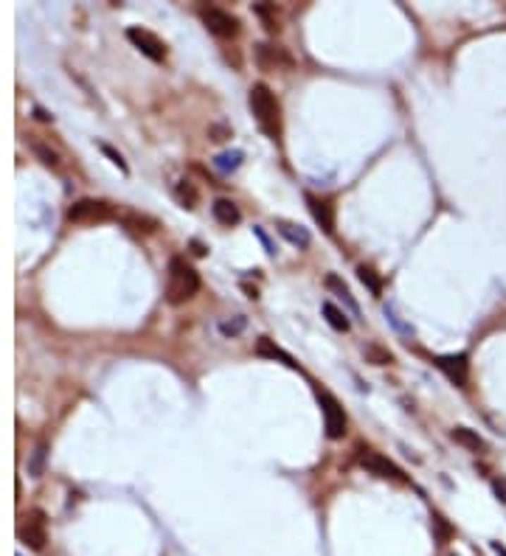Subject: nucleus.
Instances as JSON below:
<instances>
[{
	"label": "nucleus",
	"mask_w": 506,
	"mask_h": 556,
	"mask_svg": "<svg viewBox=\"0 0 506 556\" xmlns=\"http://www.w3.org/2000/svg\"><path fill=\"white\" fill-rule=\"evenodd\" d=\"M251 110L259 129L270 141H278V135H281V110H278V99L273 96V90L264 82H256L251 87Z\"/></svg>",
	"instance_id": "1"
},
{
	"label": "nucleus",
	"mask_w": 506,
	"mask_h": 556,
	"mask_svg": "<svg viewBox=\"0 0 506 556\" xmlns=\"http://www.w3.org/2000/svg\"><path fill=\"white\" fill-rule=\"evenodd\" d=\"M200 289V276L197 270L183 259V256H172L169 259V281H166V301L172 306H180L186 301H192Z\"/></svg>",
	"instance_id": "2"
},
{
	"label": "nucleus",
	"mask_w": 506,
	"mask_h": 556,
	"mask_svg": "<svg viewBox=\"0 0 506 556\" xmlns=\"http://www.w3.org/2000/svg\"><path fill=\"white\" fill-rule=\"evenodd\" d=\"M17 537L31 551H42L45 543H48V520H45V514L39 509H31L28 514H23L20 526H17Z\"/></svg>",
	"instance_id": "3"
},
{
	"label": "nucleus",
	"mask_w": 506,
	"mask_h": 556,
	"mask_svg": "<svg viewBox=\"0 0 506 556\" xmlns=\"http://www.w3.org/2000/svg\"><path fill=\"white\" fill-rule=\"evenodd\" d=\"M315 396H318L321 410H323L326 436H329V438H343V433H346V410H343V405H340L326 388H315Z\"/></svg>",
	"instance_id": "4"
},
{
	"label": "nucleus",
	"mask_w": 506,
	"mask_h": 556,
	"mask_svg": "<svg viewBox=\"0 0 506 556\" xmlns=\"http://www.w3.org/2000/svg\"><path fill=\"white\" fill-rule=\"evenodd\" d=\"M200 20L206 23V28L223 39H234L240 34V20L226 11V8H217V6H203L200 8Z\"/></svg>",
	"instance_id": "5"
},
{
	"label": "nucleus",
	"mask_w": 506,
	"mask_h": 556,
	"mask_svg": "<svg viewBox=\"0 0 506 556\" xmlns=\"http://www.w3.org/2000/svg\"><path fill=\"white\" fill-rule=\"evenodd\" d=\"M253 53H256V65H259L261 70H292V68H295V59L290 56L287 48L259 42V45L253 48Z\"/></svg>",
	"instance_id": "6"
},
{
	"label": "nucleus",
	"mask_w": 506,
	"mask_h": 556,
	"mask_svg": "<svg viewBox=\"0 0 506 556\" xmlns=\"http://www.w3.org/2000/svg\"><path fill=\"white\" fill-rule=\"evenodd\" d=\"M113 217H116V211L101 200H79L68 208L70 222H104V220H113Z\"/></svg>",
	"instance_id": "7"
},
{
	"label": "nucleus",
	"mask_w": 506,
	"mask_h": 556,
	"mask_svg": "<svg viewBox=\"0 0 506 556\" xmlns=\"http://www.w3.org/2000/svg\"><path fill=\"white\" fill-rule=\"evenodd\" d=\"M127 39H130L144 56H149L152 62H163V59H166V42L158 39L152 31L132 25V28H127Z\"/></svg>",
	"instance_id": "8"
},
{
	"label": "nucleus",
	"mask_w": 506,
	"mask_h": 556,
	"mask_svg": "<svg viewBox=\"0 0 506 556\" xmlns=\"http://www.w3.org/2000/svg\"><path fill=\"white\" fill-rule=\"evenodd\" d=\"M360 467L363 469H369L371 475H377V478H391V481H405V475H402V469L394 464V461H388L385 455H380V453H371V450H360Z\"/></svg>",
	"instance_id": "9"
},
{
	"label": "nucleus",
	"mask_w": 506,
	"mask_h": 556,
	"mask_svg": "<svg viewBox=\"0 0 506 556\" xmlns=\"http://www.w3.org/2000/svg\"><path fill=\"white\" fill-rule=\"evenodd\" d=\"M436 368L445 371V377L453 385H464L467 382V354H448V357H436Z\"/></svg>",
	"instance_id": "10"
},
{
	"label": "nucleus",
	"mask_w": 506,
	"mask_h": 556,
	"mask_svg": "<svg viewBox=\"0 0 506 556\" xmlns=\"http://www.w3.org/2000/svg\"><path fill=\"white\" fill-rule=\"evenodd\" d=\"M211 214H214V220H217L220 225H226V228H231V225H237V222L242 220V214H240L237 203H231V200H226V197L214 200V206H211Z\"/></svg>",
	"instance_id": "11"
},
{
	"label": "nucleus",
	"mask_w": 506,
	"mask_h": 556,
	"mask_svg": "<svg viewBox=\"0 0 506 556\" xmlns=\"http://www.w3.org/2000/svg\"><path fill=\"white\" fill-rule=\"evenodd\" d=\"M276 231L290 242V245H295V248H309V234H307V228H301V225H295V222H287V220H278L276 222Z\"/></svg>",
	"instance_id": "12"
},
{
	"label": "nucleus",
	"mask_w": 506,
	"mask_h": 556,
	"mask_svg": "<svg viewBox=\"0 0 506 556\" xmlns=\"http://www.w3.org/2000/svg\"><path fill=\"white\" fill-rule=\"evenodd\" d=\"M307 206H309V211H312V217H315V222L326 231V234H332L335 231V220H332V208H329V203H323V200H315L312 194H307Z\"/></svg>",
	"instance_id": "13"
},
{
	"label": "nucleus",
	"mask_w": 506,
	"mask_h": 556,
	"mask_svg": "<svg viewBox=\"0 0 506 556\" xmlns=\"http://www.w3.org/2000/svg\"><path fill=\"white\" fill-rule=\"evenodd\" d=\"M326 289H329V292H335V295H338V298H340V301L349 306V312H352L354 317H360V306H357V301L352 298L349 286H346L340 278L335 276V273H329V276H326Z\"/></svg>",
	"instance_id": "14"
},
{
	"label": "nucleus",
	"mask_w": 506,
	"mask_h": 556,
	"mask_svg": "<svg viewBox=\"0 0 506 556\" xmlns=\"http://www.w3.org/2000/svg\"><path fill=\"white\" fill-rule=\"evenodd\" d=\"M256 354H261V357H273V360H281L284 365H290V368H298L295 362H292V357L290 354H284L278 346H273V340H267V337H259V343H256Z\"/></svg>",
	"instance_id": "15"
},
{
	"label": "nucleus",
	"mask_w": 506,
	"mask_h": 556,
	"mask_svg": "<svg viewBox=\"0 0 506 556\" xmlns=\"http://www.w3.org/2000/svg\"><path fill=\"white\" fill-rule=\"evenodd\" d=\"M453 441L462 444V447H467V450H473V453L484 450V438L476 430H470V427H456L453 430Z\"/></svg>",
	"instance_id": "16"
},
{
	"label": "nucleus",
	"mask_w": 506,
	"mask_h": 556,
	"mask_svg": "<svg viewBox=\"0 0 506 556\" xmlns=\"http://www.w3.org/2000/svg\"><path fill=\"white\" fill-rule=\"evenodd\" d=\"M323 315H326V323H329L332 329H338V331H349V329H352L346 312H340L332 301H323Z\"/></svg>",
	"instance_id": "17"
},
{
	"label": "nucleus",
	"mask_w": 506,
	"mask_h": 556,
	"mask_svg": "<svg viewBox=\"0 0 506 556\" xmlns=\"http://www.w3.org/2000/svg\"><path fill=\"white\" fill-rule=\"evenodd\" d=\"M242 158H245V152H242V149L223 152V155H217V158H214V166H217L220 172H237V169H240V163H242Z\"/></svg>",
	"instance_id": "18"
},
{
	"label": "nucleus",
	"mask_w": 506,
	"mask_h": 556,
	"mask_svg": "<svg viewBox=\"0 0 506 556\" xmlns=\"http://www.w3.org/2000/svg\"><path fill=\"white\" fill-rule=\"evenodd\" d=\"M175 197H178V203L183 208H195V203H197V191H195V186L189 180H178L175 183Z\"/></svg>",
	"instance_id": "19"
},
{
	"label": "nucleus",
	"mask_w": 506,
	"mask_h": 556,
	"mask_svg": "<svg viewBox=\"0 0 506 556\" xmlns=\"http://www.w3.org/2000/svg\"><path fill=\"white\" fill-rule=\"evenodd\" d=\"M127 225H130L135 234H152V231H158V222L149 220V217H144V214H130V217H127Z\"/></svg>",
	"instance_id": "20"
},
{
	"label": "nucleus",
	"mask_w": 506,
	"mask_h": 556,
	"mask_svg": "<svg viewBox=\"0 0 506 556\" xmlns=\"http://www.w3.org/2000/svg\"><path fill=\"white\" fill-rule=\"evenodd\" d=\"M357 276H360V281H363V284H366V286H369L374 295H380V292H383V281L374 276V270H371V267L360 265V267H357Z\"/></svg>",
	"instance_id": "21"
},
{
	"label": "nucleus",
	"mask_w": 506,
	"mask_h": 556,
	"mask_svg": "<svg viewBox=\"0 0 506 556\" xmlns=\"http://www.w3.org/2000/svg\"><path fill=\"white\" fill-rule=\"evenodd\" d=\"M363 354L369 357V362H374V365H388L394 357H391V351H385V348H380V346H366L363 348Z\"/></svg>",
	"instance_id": "22"
},
{
	"label": "nucleus",
	"mask_w": 506,
	"mask_h": 556,
	"mask_svg": "<svg viewBox=\"0 0 506 556\" xmlns=\"http://www.w3.org/2000/svg\"><path fill=\"white\" fill-rule=\"evenodd\" d=\"M245 326H248V320H245L242 315H237L234 320H223V323H220V331H223L226 337H237V334H240Z\"/></svg>",
	"instance_id": "23"
},
{
	"label": "nucleus",
	"mask_w": 506,
	"mask_h": 556,
	"mask_svg": "<svg viewBox=\"0 0 506 556\" xmlns=\"http://www.w3.org/2000/svg\"><path fill=\"white\" fill-rule=\"evenodd\" d=\"M34 152L42 158V163H45V166H51V169H56V166H59V155H56L54 149H48L45 144H34Z\"/></svg>",
	"instance_id": "24"
},
{
	"label": "nucleus",
	"mask_w": 506,
	"mask_h": 556,
	"mask_svg": "<svg viewBox=\"0 0 506 556\" xmlns=\"http://www.w3.org/2000/svg\"><path fill=\"white\" fill-rule=\"evenodd\" d=\"M253 11H256V14L264 20V28H267L270 34H276V31H278V25H276V17H273L270 6H261V3H259V6H253Z\"/></svg>",
	"instance_id": "25"
},
{
	"label": "nucleus",
	"mask_w": 506,
	"mask_h": 556,
	"mask_svg": "<svg viewBox=\"0 0 506 556\" xmlns=\"http://www.w3.org/2000/svg\"><path fill=\"white\" fill-rule=\"evenodd\" d=\"M101 152H104V155H107V158H110V160H113V163H116V166H118V169H121L124 175L130 172V166H127V160L121 158V152H116V149H113L110 144H101Z\"/></svg>",
	"instance_id": "26"
},
{
	"label": "nucleus",
	"mask_w": 506,
	"mask_h": 556,
	"mask_svg": "<svg viewBox=\"0 0 506 556\" xmlns=\"http://www.w3.org/2000/svg\"><path fill=\"white\" fill-rule=\"evenodd\" d=\"M433 529H436V534H439V540H442V543H448V540L453 537V529L445 523V517H442V514H433Z\"/></svg>",
	"instance_id": "27"
},
{
	"label": "nucleus",
	"mask_w": 506,
	"mask_h": 556,
	"mask_svg": "<svg viewBox=\"0 0 506 556\" xmlns=\"http://www.w3.org/2000/svg\"><path fill=\"white\" fill-rule=\"evenodd\" d=\"M42 461H45V447H37L34 450V458H31V464H28V472L37 478V475H42Z\"/></svg>",
	"instance_id": "28"
},
{
	"label": "nucleus",
	"mask_w": 506,
	"mask_h": 556,
	"mask_svg": "<svg viewBox=\"0 0 506 556\" xmlns=\"http://www.w3.org/2000/svg\"><path fill=\"white\" fill-rule=\"evenodd\" d=\"M226 138H231V129L228 127H223V124L211 127V141H226Z\"/></svg>",
	"instance_id": "29"
},
{
	"label": "nucleus",
	"mask_w": 506,
	"mask_h": 556,
	"mask_svg": "<svg viewBox=\"0 0 506 556\" xmlns=\"http://www.w3.org/2000/svg\"><path fill=\"white\" fill-rule=\"evenodd\" d=\"M253 234H256V236H259V242L264 245V251H267V256H273L276 251H273V245H270V239H267V234H264L261 228H253Z\"/></svg>",
	"instance_id": "30"
},
{
	"label": "nucleus",
	"mask_w": 506,
	"mask_h": 556,
	"mask_svg": "<svg viewBox=\"0 0 506 556\" xmlns=\"http://www.w3.org/2000/svg\"><path fill=\"white\" fill-rule=\"evenodd\" d=\"M493 489H495L498 500H504V503H506V478H498V481L493 484Z\"/></svg>",
	"instance_id": "31"
},
{
	"label": "nucleus",
	"mask_w": 506,
	"mask_h": 556,
	"mask_svg": "<svg viewBox=\"0 0 506 556\" xmlns=\"http://www.w3.org/2000/svg\"><path fill=\"white\" fill-rule=\"evenodd\" d=\"M34 113H37V118H39V121H51V118H54V115H48V113L42 110V107H37Z\"/></svg>",
	"instance_id": "32"
},
{
	"label": "nucleus",
	"mask_w": 506,
	"mask_h": 556,
	"mask_svg": "<svg viewBox=\"0 0 506 556\" xmlns=\"http://www.w3.org/2000/svg\"><path fill=\"white\" fill-rule=\"evenodd\" d=\"M192 248H195V253H197V256H206V248H203L200 242H192Z\"/></svg>",
	"instance_id": "33"
},
{
	"label": "nucleus",
	"mask_w": 506,
	"mask_h": 556,
	"mask_svg": "<svg viewBox=\"0 0 506 556\" xmlns=\"http://www.w3.org/2000/svg\"><path fill=\"white\" fill-rule=\"evenodd\" d=\"M493 551H495L498 556H506V548L501 545V543H493Z\"/></svg>",
	"instance_id": "34"
},
{
	"label": "nucleus",
	"mask_w": 506,
	"mask_h": 556,
	"mask_svg": "<svg viewBox=\"0 0 506 556\" xmlns=\"http://www.w3.org/2000/svg\"><path fill=\"white\" fill-rule=\"evenodd\" d=\"M17 556H23V554H17Z\"/></svg>",
	"instance_id": "35"
}]
</instances>
